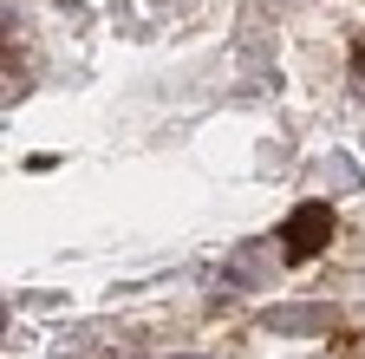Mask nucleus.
<instances>
[{
    "label": "nucleus",
    "instance_id": "obj_3",
    "mask_svg": "<svg viewBox=\"0 0 365 359\" xmlns=\"http://www.w3.org/2000/svg\"><path fill=\"white\" fill-rule=\"evenodd\" d=\"M267 261H274V248L248 242V248H235V255H228V268H222V275L235 281V288H261V281H267Z\"/></svg>",
    "mask_w": 365,
    "mask_h": 359
},
{
    "label": "nucleus",
    "instance_id": "obj_4",
    "mask_svg": "<svg viewBox=\"0 0 365 359\" xmlns=\"http://www.w3.org/2000/svg\"><path fill=\"white\" fill-rule=\"evenodd\" d=\"M327 170H333V183H339V190H352V183H359V176H352V163H346V157H333Z\"/></svg>",
    "mask_w": 365,
    "mask_h": 359
},
{
    "label": "nucleus",
    "instance_id": "obj_5",
    "mask_svg": "<svg viewBox=\"0 0 365 359\" xmlns=\"http://www.w3.org/2000/svg\"><path fill=\"white\" fill-rule=\"evenodd\" d=\"M176 359H190V353H176Z\"/></svg>",
    "mask_w": 365,
    "mask_h": 359
},
{
    "label": "nucleus",
    "instance_id": "obj_1",
    "mask_svg": "<svg viewBox=\"0 0 365 359\" xmlns=\"http://www.w3.org/2000/svg\"><path fill=\"white\" fill-rule=\"evenodd\" d=\"M327 236H333L327 203H300V209L287 216V261H313L319 248H327Z\"/></svg>",
    "mask_w": 365,
    "mask_h": 359
},
{
    "label": "nucleus",
    "instance_id": "obj_2",
    "mask_svg": "<svg viewBox=\"0 0 365 359\" xmlns=\"http://www.w3.org/2000/svg\"><path fill=\"white\" fill-rule=\"evenodd\" d=\"M339 320V313L333 307H319V300H300V307H267L261 313V327L267 333H327Z\"/></svg>",
    "mask_w": 365,
    "mask_h": 359
}]
</instances>
